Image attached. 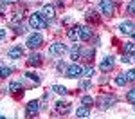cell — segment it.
Here are the masks:
<instances>
[{
    "instance_id": "1f68e13d",
    "label": "cell",
    "mask_w": 135,
    "mask_h": 119,
    "mask_svg": "<svg viewBox=\"0 0 135 119\" xmlns=\"http://www.w3.org/2000/svg\"><path fill=\"white\" fill-rule=\"evenodd\" d=\"M0 2H4V4H15V2H20V0H0Z\"/></svg>"
},
{
    "instance_id": "7a4b0ae2",
    "label": "cell",
    "mask_w": 135,
    "mask_h": 119,
    "mask_svg": "<svg viewBox=\"0 0 135 119\" xmlns=\"http://www.w3.org/2000/svg\"><path fill=\"white\" fill-rule=\"evenodd\" d=\"M99 11L103 13V16H106V18L114 16L115 2H114V0H101V2H99Z\"/></svg>"
},
{
    "instance_id": "ba28073f",
    "label": "cell",
    "mask_w": 135,
    "mask_h": 119,
    "mask_svg": "<svg viewBox=\"0 0 135 119\" xmlns=\"http://www.w3.org/2000/svg\"><path fill=\"white\" fill-rule=\"evenodd\" d=\"M119 31H121V34H133L135 32V23L130 22V20L121 22V23H119Z\"/></svg>"
},
{
    "instance_id": "8992f818",
    "label": "cell",
    "mask_w": 135,
    "mask_h": 119,
    "mask_svg": "<svg viewBox=\"0 0 135 119\" xmlns=\"http://www.w3.org/2000/svg\"><path fill=\"white\" fill-rule=\"evenodd\" d=\"M115 103H117V97L110 96V94H108V96H101V97H99V108H101V110H108V108L114 107Z\"/></svg>"
},
{
    "instance_id": "836d02e7",
    "label": "cell",
    "mask_w": 135,
    "mask_h": 119,
    "mask_svg": "<svg viewBox=\"0 0 135 119\" xmlns=\"http://www.w3.org/2000/svg\"><path fill=\"white\" fill-rule=\"evenodd\" d=\"M0 119H6V117H4V116H0Z\"/></svg>"
},
{
    "instance_id": "603a6c76",
    "label": "cell",
    "mask_w": 135,
    "mask_h": 119,
    "mask_svg": "<svg viewBox=\"0 0 135 119\" xmlns=\"http://www.w3.org/2000/svg\"><path fill=\"white\" fill-rule=\"evenodd\" d=\"M11 74V69L9 67H6V65L0 63V78H7V76Z\"/></svg>"
},
{
    "instance_id": "d4e9b609",
    "label": "cell",
    "mask_w": 135,
    "mask_h": 119,
    "mask_svg": "<svg viewBox=\"0 0 135 119\" xmlns=\"http://www.w3.org/2000/svg\"><path fill=\"white\" fill-rule=\"evenodd\" d=\"M81 103H83V107H88V108H90V107H92V103H94V99L90 96H85L83 99H81Z\"/></svg>"
},
{
    "instance_id": "9c48e42d",
    "label": "cell",
    "mask_w": 135,
    "mask_h": 119,
    "mask_svg": "<svg viewBox=\"0 0 135 119\" xmlns=\"http://www.w3.org/2000/svg\"><path fill=\"white\" fill-rule=\"evenodd\" d=\"M38 110H40V103L38 101H29L27 107H25V116L27 117H34L38 114Z\"/></svg>"
},
{
    "instance_id": "ac0fdd59",
    "label": "cell",
    "mask_w": 135,
    "mask_h": 119,
    "mask_svg": "<svg viewBox=\"0 0 135 119\" xmlns=\"http://www.w3.org/2000/svg\"><path fill=\"white\" fill-rule=\"evenodd\" d=\"M126 83H128V78H126V74H119L117 78H115V85H117V87H124Z\"/></svg>"
},
{
    "instance_id": "30bf717a",
    "label": "cell",
    "mask_w": 135,
    "mask_h": 119,
    "mask_svg": "<svg viewBox=\"0 0 135 119\" xmlns=\"http://www.w3.org/2000/svg\"><path fill=\"white\" fill-rule=\"evenodd\" d=\"M7 56H9L11 60H20L22 56H23V47H20V45H13L9 51H7Z\"/></svg>"
},
{
    "instance_id": "9a60e30c",
    "label": "cell",
    "mask_w": 135,
    "mask_h": 119,
    "mask_svg": "<svg viewBox=\"0 0 135 119\" xmlns=\"http://www.w3.org/2000/svg\"><path fill=\"white\" fill-rule=\"evenodd\" d=\"M79 56H81V47L79 45H72L70 47V60H74V63H78L76 60H79Z\"/></svg>"
},
{
    "instance_id": "f546056e",
    "label": "cell",
    "mask_w": 135,
    "mask_h": 119,
    "mask_svg": "<svg viewBox=\"0 0 135 119\" xmlns=\"http://www.w3.org/2000/svg\"><path fill=\"white\" fill-rule=\"evenodd\" d=\"M123 61H124V63H130V61H133V56H132V54H126V56H123Z\"/></svg>"
},
{
    "instance_id": "52a82bcc",
    "label": "cell",
    "mask_w": 135,
    "mask_h": 119,
    "mask_svg": "<svg viewBox=\"0 0 135 119\" xmlns=\"http://www.w3.org/2000/svg\"><path fill=\"white\" fill-rule=\"evenodd\" d=\"M115 67V60L112 56H104L103 60H101V63H99V69L103 70V72H108V70H112Z\"/></svg>"
},
{
    "instance_id": "d6986e66",
    "label": "cell",
    "mask_w": 135,
    "mask_h": 119,
    "mask_svg": "<svg viewBox=\"0 0 135 119\" xmlns=\"http://www.w3.org/2000/svg\"><path fill=\"white\" fill-rule=\"evenodd\" d=\"M126 101H128L130 105H133V107H135V87L128 90V94H126Z\"/></svg>"
},
{
    "instance_id": "484cf974",
    "label": "cell",
    "mask_w": 135,
    "mask_h": 119,
    "mask_svg": "<svg viewBox=\"0 0 135 119\" xmlns=\"http://www.w3.org/2000/svg\"><path fill=\"white\" fill-rule=\"evenodd\" d=\"M25 78H29V79H32L34 83H40V78L34 74V72H25Z\"/></svg>"
},
{
    "instance_id": "83f0119b",
    "label": "cell",
    "mask_w": 135,
    "mask_h": 119,
    "mask_svg": "<svg viewBox=\"0 0 135 119\" xmlns=\"http://www.w3.org/2000/svg\"><path fill=\"white\" fill-rule=\"evenodd\" d=\"M90 87H92V81H90V79H83V81H81V88H83V90H88Z\"/></svg>"
},
{
    "instance_id": "2e32d148",
    "label": "cell",
    "mask_w": 135,
    "mask_h": 119,
    "mask_svg": "<svg viewBox=\"0 0 135 119\" xmlns=\"http://www.w3.org/2000/svg\"><path fill=\"white\" fill-rule=\"evenodd\" d=\"M76 116H78V117H88V116H90V108L88 107H78Z\"/></svg>"
},
{
    "instance_id": "3957f363",
    "label": "cell",
    "mask_w": 135,
    "mask_h": 119,
    "mask_svg": "<svg viewBox=\"0 0 135 119\" xmlns=\"http://www.w3.org/2000/svg\"><path fill=\"white\" fill-rule=\"evenodd\" d=\"M83 70H85V67H81V65H78V63H70L67 69H65V76L70 78V79L81 78V76H83Z\"/></svg>"
},
{
    "instance_id": "7402d4cb",
    "label": "cell",
    "mask_w": 135,
    "mask_h": 119,
    "mask_svg": "<svg viewBox=\"0 0 135 119\" xmlns=\"http://www.w3.org/2000/svg\"><path fill=\"white\" fill-rule=\"evenodd\" d=\"M56 108H58L60 112H69V110H70V105H69V103H61V101H58V103H56Z\"/></svg>"
},
{
    "instance_id": "e0dca14e",
    "label": "cell",
    "mask_w": 135,
    "mask_h": 119,
    "mask_svg": "<svg viewBox=\"0 0 135 119\" xmlns=\"http://www.w3.org/2000/svg\"><path fill=\"white\" fill-rule=\"evenodd\" d=\"M22 90V83L20 81H11L9 83V92L11 94H18Z\"/></svg>"
},
{
    "instance_id": "277c9868",
    "label": "cell",
    "mask_w": 135,
    "mask_h": 119,
    "mask_svg": "<svg viewBox=\"0 0 135 119\" xmlns=\"http://www.w3.org/2000/svg\"><path fill=\"white\" fill-rule=\"evenodd\" d=\"M65 53H67V45L63 42H54L49 47V54H51L52 58H61Z\"/></svg>"
},
{
    "instance_id": "6da1fadb",
    "label": "cell",
    "mask_w": 135,
    "mask_h": 119,
    "mask_svg": "<svg viewBox=\"0 0 135 119\" xmlns=\"http://www.w3.org/2000/svg\"><path fill=\"white\" fill-rule=\"evenodd\" d=\"M29 25H31L34 31H40V29H47L49 25V20L43 16L42 13H32L29 16Z\"/></svg>"
},
{
    "instance_id": "5b68a950",
    "label": "cell",
    "mask_w": 135,
    "mask_h": 119,
    "mask_svg": "<svg viewBox=\"0 0 135 119\" xmlns=\"http://www.w3.org/2000/svg\"><path fill=\"white\" fill-rule=\"evenodd\" d=\"M43 43V36L40 34V32H32V34H29L27 36V42H25V45L29 47V49H38V47H42Z\"/></svg>"
},
{
    "instance_id": "4fadbf2b",
    "label": "cell",
    "mask_w": 135,
    "mask_h": 119,
    "mask_svg": "<svg viewBox=\"0 0 135 119\" xmlns=\"http://www.w3.org/2000/svg\"><path fill=\"white\" fill-rule=\"evenodd\" d=\"M42 15L47 18V20H52L54 16H56V9H54V6H51V4H45L42 7Z\"/></svg>"
},
{
    "instance_id": "44dd1931",
    "label": "cell",
    "mask_w": 135,
    "mask_h": 119,
    "mask_svg": "<svg viewBox=\"0 0 135 119\" xmlns=\"http://www.w3.org/2000/svg\"><path fill=\"white\" fill-rule=\"evenodd\" d=\"M52 90H54L56 94H63V96H65V94L69 92V90H67V87H65V85H54V87H52Z\"/></svg>"
},
{
    "instance_id": "ffe728a7",
    "label": "cell",
    "mask_w": 135,
    "mask_h": 119,
    "mask_svg": "<svg viewBox=\"0 0 135 119\" xmlns=\"http://www.w3.org/2000/svg\"><path fill=\"white\" fill-rule=\"evenodd\" d=\"M124 53H126V54H132V56L135 54V43H133V42L124 43Z\"/></svg>"
},
{
    "instance_id": "d6a6232c",
    "label": "cell",
    "mask_w": 135,
    "mask_h": 119,
    "mask_svg": "<svg viewBox=\"0 0 135 119\" xmlns=\"http://www.w3.org/2000/svg\"><path fill=\"white\" fill-rule=\"evenodd\" d=\"M0 16H2V4H0Z\"/></svg>"
},
{
    "instance_id": "4316f807",
    "label": "cell",
    "mask_w": 135,
    "mask_h": 119,
    "mask_svg": "<svg viewBox=\"0 0 135 119\" xmlns=\"http://www.w3.org/2000/svg\"><path fill=\"white\" fill-rule=\"evenodd\" d=\"M124 74H126V78H128V81H135V69H130Z\"/></svg>"
},
{
    "instance_id": "8fae6325",
    "label": "cell",
    "mask_w": 135,
    "mask_h": 119,
    "mask_svg": "<svg viewBox=\"0 0 135 119\" xmlns=\"http://www.w3.org/2000/svg\"><path fill=\"white\" fill-rule=\"evenodd\" d=\"M42 60H43V56L40 53H32L27 58V65L29 67H38V65H42Z\"/></svg>"
},
{
    "instance_id": "cb8c5ba5",
    "label": "cell",
    "mask_w": 135,
    "mask_h": 119,
    "mask_svg": "<svg viewBox=\"0 0 135 119\" xmlns=\"http://www.w3.org/2000/svg\"><path fill=\"white\" fill-rule=\"evenodd\" d=\"M94 74H95L94 67H85V70H83V76H85V78H92Z\"/></svg>"
},
{
    "instance_id": "4dcf8cb0",
    "label": "cell",
    "mask_w": 135,
    "mask_h": 119,
    "mask_svg": "<svg viewBox=\"0 0 135 119\" xmlns=\"http://www.w3.org/2000/svg\"><path fill=\"white\" fill-rule=\"evenodd\" d=\"M6 38H7V31H6V29H0V42L6 40Z\"/></svg>"
},
{
    "instance_id": "e575fe53",
    "label": "cell",
    "mask_w": 135,
    "mask_h": 119,
    "mask_svg": "<svg viewBox=\"0 0 135 119\" xmlns=\"http://www.w3.org/2000/svg\"><path fill=\"white\" fill-rule=\"evenodd\" d=\"M133 60H135V54H133Z\"/></svg>"
},
{
    "instance_id": "7c38bea8",
    "label": "cell",
    "mask_w": 135,
    "mask_h": 119,
    "mask_svg": "<svg viewBox=\"0 0 135 119\" xmlns=\"http://www.w3.org/2000/svg\"><path fill=\"white\" fill-rule=\"evenodd\" d=\"M79 34H81V25H72V27L67 31V36H69L72 42H78V40H79Z\"/></svg>"
},
{
    "instance_id": "5bb4252c",
    "label": "cell",
    "mask_w": 135,
    "mask_h": 119,
    "mask_svg": "<svg viewBox=\"0 0 135 119\" xmlns=\"http://www.w3.org/2000/svg\"><path fill=\"white\" fill-rule=\"evenodd\" d=\"M92 29L90 27H86V25H81V34H79V40H83V42H88L90 38H92Z\"/></svg>"
},
{
    "instance_id": "f1b7e54d",
    "label": "cell",
    "mask_w": 135,
    "mask_h": 119,
    "mask_svg": "<svg viewBox=\"0 0 135 119\" xmlns=\"http://www.w3.org/2000/svg\"><path fill=\"white\" fill-rule=\"evenodd\" d=\"M128 13H132V15L135 13V0H130L128 2Z\"/></svg>"
}]
</instances>
